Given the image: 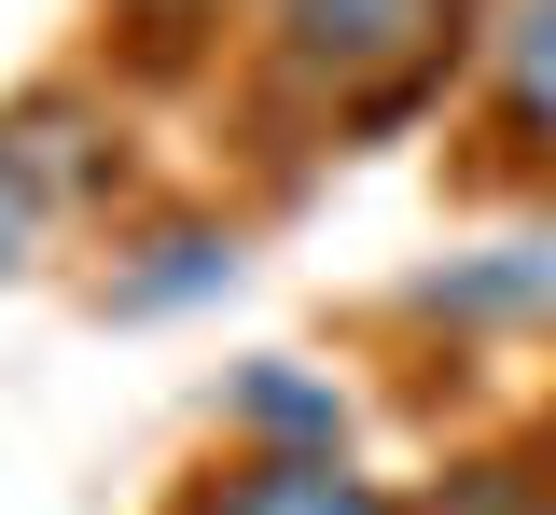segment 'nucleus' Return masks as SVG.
I'll return each instance as SVG.
<instances>
[{
    "label": "nucleus",
    "instance_id": "obj_4",
    "mask_svg": "<svg viewBox=\"0 0 556 515\" xmlns=\"http://www.w3.org/2000/svg\"><path fill=\"white\" fill-rule=\"evenodd\" d=\"M223 14H265V0H112V28H126L153 71H181V56H208L223 42Z\"/></svg>",
    "mask_w": 556,
    "mask_h": 515
},
{
    "label": "nucleus",
    "instance_id": "obj_2",
    "mask_svg": "<svg viewBox=\"0 0 556 515\" xmlns=\"http://www.w3.org/2000/svg\"><path fill=\"white\" fill-rule=\"evenodd\" d=\"M473 140L486 181H556V0L473 14Z\"/></svg>",
    "mask_w": 556,
    "mask_h": 515
},
{
    "label": "nucleus",
    "instance_id": "obj_5",
    "mask_svg": "<svg viewBox=\"0 0 556 515\" xmlns=\"http://www.w3.org/2000/svg\"><path fill=\"white\" fill-rule=\"evenodd\" d=\"M42 223H56V196H42V167L14 153V126H0V279H28V251H42Z\"/></svg>",
    "mask_w": 556,
    "mask_h": 515
},
{
    "label": "nucleus",
    "instance_id": "obj_3",
    "mask_svg": "<svg viewBox=\"0 0 556 515\" xmlns=\"http://www.w3.org/2000/svg\"><path fill=\"white\" fill-rule=\"evenodd\" d=\"M181 515H417V502L376 488L348 445H265V432H237L195 488H181Z\"/></svg>",
    "mask_w": 556,
    "mask_h": 515
},
{
    "label": "nucleus",
    "instance_id": "obj_6",
    "mask_svg": "<svg viewBox=\"0 0 556 515\" xmlns=\"http://www.w3.org/2000/svg\"><path fill=\"white\" fill-rule=\"evenodd\" d=\"M543 515H556V474H543Z\"/></svg>",
    "mask_w": 556,
    "mask_h": 515
},
{
    "label": "nucleus",
    "instance_id": "obj_1",
    "mask_svg": "<svg viewBox=\"0 0 556 515\" xmlns=\"http://www.w3.org/2000/svg\"><path fill=\"white\" fill-rule=\"evenodd\" d=\"M473 14L486 0H265V112H292L306 140H376L473 71Z\"/></svg>",
    "mask_w": 556,
    "mask_h": 515
}]
</instances>
